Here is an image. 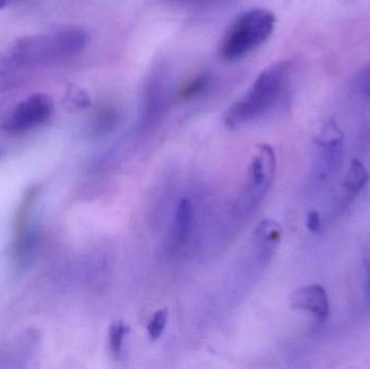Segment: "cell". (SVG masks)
I'll return each instance as SVG.
<instances>
[{
    "label": "cell",
    "instance_id": "4",
    "mask_svg": "<svg viewBox=\"0 0 370 369\" xmlns=\"http://www.w3.org/2000/svg\"><path fill=\"white\" fill-rule=\"evenodd\" d=\"M53 112V101L48 94H35L17 104L3 128L11 135H22L44 125Z\"/></svg>",
    "mask_w": 370,
    "mask_h": 369
},
{
    "label": "cell",
    "instance_id": "12",
    "mask_svg": "<svg viewBox=\"0 0 370 369\" xmlns=\"http://www.w3.org/2000/svg\"><path fill=\"white\" fill-rule=\"evenodd\" d=\"M211 79L212 78L208 73L196 75L180 88L178 98L181 101H191L194 98H199L208 90L211 85Z\"/></svg>",
    "mask_w": 370,
    "mask_h": 369
},
{
    "label": "cell",
    "instance_id": "10",
    "mask_svg": "<svg viewBox=\"0 0 370 369\" xmlns=\"http://www.w3.org/2000/svg\"><path fill=\"white\" fill-rule=\"evenodd\" d=\"M368 181H369V175L365 166L358 160H352L344 183L348 196L355 197L360 194L367 185Z\"/></svg>",
    "mask_w": 370,
    "mask_h": 369
},
{
    "label": "cell",
    "instance_id": "15",
    "mask_svg": "<svg viewBox=\"0 0 370 369\" xmlns=\"http://www.w3.org/2000/svg\"><path fill=\"white\" fill-rule=\"evenodd\" d=\"M168 316H169V312H168L167 309L156 311L153 314L152 318L147 325V335H149L151 341H156L162 337V332L167 325Z\"/></svg>",
    "mask_w": 370,
    "mask_h": 369
},
{
    "label": "cell",
    "instance_id": "17",
    "mask_svg": "<svg viewBox=\"0 0 370 369\" xmlns=\"http://www.w3.org/2000/svg\"><path fill=\"white\" fill-rule=\"evenodd\" d=\"M358 88L362 94H365L370 89V65L360 71L358 78Z\"/></svg>",
    "mask_w": 370,
    "mask_h": 369
},
{
    "label": "cell",
    "instance_id": "3",
    "mask_svg": "<svg viewBox=\"0 0 370 369\" xmlns=\"http://www.w3.org/2000/svg\"><path fill=\"white\" fill-rule=\"evenodd\" d=\"M276 173V156L269 144H260L248 167L247 182L244 189V206L253 209L270 190Z\"/></svg>",
    "mask_w": 370,
    "mask_h": 369
},
{
    "label": "cell",
    "instance_id": "21",
    "mask_svg": "<svg viewBox=\"0 0 370 369\" xmlns=\"http://www.w3.org/2000/svg\"><path fill=\"white\" fill-rule=\"evenodd\" d=\"M364 96H365L366 101H367L368 109H369L370 114V89L365 94H364Z\"/></svg>",
    "mask_w": 370,
    "mask_h": 369
},
{
    "label": "cell",
    "instance_id": "13",
    "mask_svg": "<svg viewBox=\"0 0 370 369\" xmlns=\"http://www.w3.org/2000/svg\"><path fill=\"white\" fill-rule=\"evenodd\" d=\"M63 104L69 111L86 109L91 105L90 96L78 85L72 84L67 87L64 94Z\"/></svg>",
    "mask_w": 370,
    "mask_h": 369
},
{
    "label": "cell",
    "instance_id": "9",
    "mask_svg": "<svg viewBox=\"0 0 370 369\" xmlns=\"http://www.w3.org/2000/svg\"><path fill=\"white\" fill-rule=\"evenodd\" d=\"M283 230L278 222L262 220L255 231V241L263 259L271 258L282 241Z\"/></svg>",
    "mask_w": 370,
    "mask_h": 369
},
{
    "label": "cell",
    "instance_id": "8",
    "mask_svg": "<svg viewBox=\"0 0 370 369\" xmlns=\"http://www.w3.org/2000/svg\"><path fill=\"white\" fill-rule=\"evenodd\" d=\"M58 59H71L84 51L88 44V34L79 28H67L52 35Z\"/></svg>",
    "mask_w": 370,
    "mask_h": 369
},
{
    "label": "cell",
    "instance_id": "18",
    "mask_svg": "<svg viewBox=\"0 0 370 369\" xmlns=\"http://www.w3.org/2000/svg\"><path fill=\"white\" fill-rule=\"evenodd\" d=\"M307 227L311 233H317V232L321 231V223L319 212H315V210H311L308 214Z\"/></svg>",
    "mask_w": 370,
    "mask_h": 369
},
{
    "label": "cell",
    "instance_id": "5",
    "mask_svg": "<svg viewBox=\"0 0 370 369\" xmlns=\"http://www.w3.org/2000/svg\"><path fill=\"white\" fill-rule=\"evenodd\" d=\"M38 196V187H31L23 197L15 222V254L17 258H26L33 247L32 212Z\"/></svg>",
    "mask_w": 370,
    "mask_h": 369
},
{
    "label": "cell",
    "instance_id": "6",
    "mask_svg": "<svg viewBox=\"0 0 370 369\" xmlns=\"http://www.w3.org/2000/svg\"><path fill=\"white\" fill-rule=\"evenodd\" d=\"M289 300L292 308L312 313L319 323L328 318L330 311L328 297L321 286L310 285L300 288L290 295Z\"/></svg>",
    "mask_w": 370,
    "mask_h": 369
},
{
    "label": "cell",
    "instance_id": "2",
    "mask_svg": "<svg viewBox=\"0 0 370 369\" xmlns=\"http://www.w3.org/2000/svg\"><path fill=\"white\" fill-rule=\"evenodd\" d=\"M276 17L263 8L244 11L234 19L219 44V55L226 61L243 59L267 42L274 32Z\"/></svg>",
    "mask_w": 370,
    "mask_h": 369
},
{
    "label": "cell",
    "instance_id": "11",
    "mask_svg": "<svg viewBox=\"0 0 370 369\" xmlns=\"http://www.w3.org/2000/svg\"><path fill=\"white\" fill-rule=\"evenodd\" d=\"M192 223H193V205L189 198H183L178 204L176 217H174L176 237L182 243L187 241L189 237Z\"/></svg>",
    "mask_w": 370,
    "mask_h": 369
},
{
    "label": "cell",
    "instance_id": "16",
    "mask_svg": "<svg viewBox=\"0 0 370 369\" xmlns=\"http://www.w3.org/2000/svg\"><path fill=\"white\" fill-rule=\"evenodd\" d=\"M169 1L183 7L209 8L228 3V0H169Z\"/></svg>",
    "mask_w": 370,
    "mask_h": 369
},
{
    "label": "cell",
    "instance_id": "14",
    "mask_svg": "<svg viewBox=\"0 0 370 369\" xmlns=\"http://www.w3.org/2000/svg\"><path fill=\"white\" fill-rule=\"evenodd\" d=\"M128 332H129V327L121 320L114 322L110 326V329H108V345H110V350L113 354L119 355L123 351L124 342H125Z\"/></svg>",
    "mask_w": 370,
    "mask_h": 369
},
{
    "label": "cell",
    "instance_id": "19",
    "mask_svg": "<svg viewBox=\"0 0 370 369\" xmlns=\"http://www.w3.org/2000/svg\"><path fill=\"white\" fill-rule=\"evenodd\" d=\"M364 266H365L366 271V288H367V293L370 297V261L367 259L364 260Z\"/></svg>",
    "mask_w": 370,
    "mask_h": 369
},
{
    "label": "cell",
    "instance_id": "7",
    "mask_svg": "<svg viewBox=\"0 0 370 369\" xmlns=\"http://www.w3.org/2000/svg\"><path fill=\"white\" fill-rule=\"evenodd\" d=\"M13 57L22 65H37L58 59L52 36L23 38L15 44Z\"/></svg>",
    "mask_w": 370,
    "mask_h": 369
},
{
    "label": "cell",
    "instance_id": "20",
    "mask_svg": "<svg viewBox=\"0 0 370 369\" xmlns=\"http://www.w3.org/2000/svg\"><path fill=\"white\" fill-rule=\"evenodd\" d=\"M17 1H19V0H0V9H3L7 6L17 3Z\"/></svg>",
    "mask_w": 370,
    "mask_h": 369
},
{
    "label": "cell",
    "instance_id": "1",
    "mask_svg": "<svg viewBox=\"0 0 370 369\" xmlns=\"http://www.w3.org/2000/svg\"><path fill=\"white\" fill-rule=\"evenodd\" d=\"M289 65L288 61H280L263 69L247 92L226 110V127L236 129L269 113L284 94Z\"/></svg>",
    "mask_w": 370,
    "mask_h": 369
}]
</instances>
